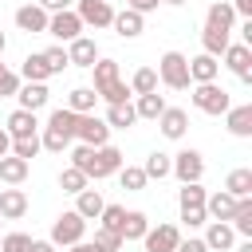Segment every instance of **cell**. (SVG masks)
Here are the masks:
<instances>
[{"label": "cell", "instance_id": "cell-55", "mask_svg": "<svg viewBox=\"0 0 252 252\" xmlns=\"http://www.w3.org/2000/svg\"><path fill=\"white\" fill-rule=\"evenodd\" d=\"M4 51H8V35L0 32V55H4Z\"/></svg>", "mask_w": 252, "mask_h": 252}, {"label": "cell", "instance_id": "cell-46", "mask_svg": "<svg viewBox=\"0 0 252 252\" xmlns=\"http://www.w3.org/2000/svg\"><path fill=\"white\" fill-rule=\"evenodd\" d=\"M98 98H102V102H126V98H130V87L118 79V83H110L106 91H98Z\"/></svg>", "mask_w": 252, "mask_h": 252}, {"label": "cell", "instance_id": "cell-33", "mask_svg": "<svg viewBox=\"0 0 252 252\" xmlns=\"http://www.w3.org/2000/svg\"><path fill=\"white\" fill-rule=\"evenodd\" d=\"M224 189L232 197H252V169L248 165H236L228 177H224Z\"/></svg>", "mask_w": 252, "mask_h": 252}, {"label": "cell", "instance_id": "cell-9", "mask_svg": "<svg viewBox=\"0 0 252 252\" xmlns=\"http://www.w3.org/2000/svg\"><path fill=\"white\" fill-rule=\"evenodd\" d=\"M177 240H181V228H177L173 220H161L158 228L150 224V228H146V236H142L146 252H173V248H177Z\"/></svg>", "mask_w": 252, "mask_h": 252}, {"label": "cell", "instance_id": "cell-35", "mask_svg": "<svg viewBox=\"0 0 252 252\" xmlns=\"http://www.w3.org/2000/svg\"><path fill=\"white\" fill-rule=\"evenodd\" d=\"M126 87H130V94H150V91H158V71L154 67H138Z\"/></svg>", "mask_w": 252, "mask_h": 252}, {"label": "cell", "instance_id": "cell-40", "mask_svg": "<svg viewBox=\"0 0 252 252\" xmlns=\"http://www.w3.org/2000/svg\"><path fill=\"white\" fill-rule=\"evenodd\" d=\"M0 252H32V236L28 232H4L0 236Z\"/></svg>", "mask_w": 252, "mask_h": 252}, {"label": "cell", "instance_id": "cell-52", "mask_svg": "<svg viewBox=\"0 0 252 252\" xmlns=\"http://www.w3.org/2000/svg\"><path fill=\"white\" fill-rule=\"evenodd\" d=\"M32 252H59L51 240H32Z\"/></svg>", "mask_w": 252, "mask_h": 252}, {"label": "cell", "instance_id": "cell-38", "mask_svg": "<svg viewBox=\"0 0 252 252\" xmlns=\"http://www.w3.org/2000/svg\"><path fill=\"white\" fill-rule=\"evenodd\" d=\"M146 177L150 181H161V177H169V154H161V150H154L150 158H146Z\"/></svg>", "mask_w": 252, "mask_h": 252}, {"label": "cell", "instance_id": "cell-24", "mask_svg": "<svg viewBox=\"0 0 252 252\" xmlns=\"http://www.w3.org/2000/svg\"><path fill=\"white\" fill-rule=\"evenodd\" d=\"M232 209H236V197H232L228 189H217V193L205 197V213H209V220H228Z\"/></svg>", "mask_w": 252, "mask_h": 252}, {"label": "cell", "instance_id": "cell-3", "mask_svg": "<svg viewBox=\"0 0 252 252\" xmlns=\"http://www.w3.org/2000/svg\"><path fill=\"white\" fill-rule=\"evenodd\" d=\"M158 83L169 87V91H189V87H193V79H189V55L165 51V55L158 59Z\"/></svg>", "mask_w": 252, "mask_h": 252}, {"label": "cell", "instance_id": "cell-15", "mask_svg": "<svg viewBox=\"0 0 252 252\" xmlns=\"http://www.w3.org/2000/svg\"><path fill=\"white\" fill-rule=\"evenodd\" d=\"M110 28H114V35H118V39H138V35L146 32V16H142V12H134V8H122V12H114Z\"/></svg>", "mask_w": 252, "mask_h": 252}, {"label": "cell", "instance_id": "cell-10", "mask_svg": "<svg viewBox=\"0 0 252 252\" xmlns=\"http://www.w3.org/2000/svg\"><path fill=\"white\" fill-rule=\"evenodd\" d=\"M75 16L83 20V28H110L114 8H110V0H79L75 4Z\"/></svg>", "mask_w": 252, "mask_h": 252}, {"label": "cell", "instance_id": "cell-4", "mask_svg": "<svg viewBox=\"0 0 252 252\" xmlns=\"http://www.w3.org/2000/svg\"><path fill=\"white\" fill-rule=\"evenodd\" d=\"M83 236H87V220H83L75 209H67V213H59V217L51 220V236H47V240H51L55 248H71V244H79Z\"/></svg>", "mask_w": 252, "mask_h": 252}, {"label": "cell", "instance_id": "cell-34", "mask_svg": "<svg viewBox=\"0 0 252 252\" xmlns=\"http://www.w3.org/2000/svg\"><path fill=\"white\" fill-rule=\"evenodd\" d=\"M118 185H122L126 193H142V189L150 185V177H146L142 165H122V169H118Z\"/></svg>", "mask_w": 252, "mask_h": 252}, {"label": "cell", "instance_id": "cell-42", "mask_svg": "<svg viewBox=\"0 0 252 252\" xmlns=\"http://www.w3.org/2000/svg\"><path fill=\"white\" fill-rule=\"evenodd\" d=\"M43 59H47L51 75H63V67H71V59H67V47H63V43H59V47H47V51H43Z\"/></svg>", "mask_w": 252, "mask_h": 252}, {"label": "cell", "instance_id": "cell-12", "mask_svg": "<svg viewBox=\"0 0 252 252\" xmlns=\"http://www.w3.org/2000/svg\"><path fill=\"white\" fill-rule=\"evenodd\" d=\"M158 130H161V138H169V142H181L185 134H189V114L181 110V106H165L158 118Z\"/></svg>", "mask_w": 252, "mask_h": 252}, {"label": "cell", "instance_id": "cell-23", "mask_svg": "<svg viewBox=\"0 0 252 252\" xmlns=\"http://www.w3.org/2000/svg\"><path fill=\"white\" fill-rule=\"evenodd\" d=\"M217 75H220V59H213L205 51L189 59V79L193 83H217Z\"/></svg>", "mask_w": 252, "mask_h": 252}, {"label": "cell", "instance_id": "cell-44", "mask_svg": "<svg viewBox=\"0 0 252 252\" xmlns=\"http://www.w3.org/2000/svg\"><path fill=\"white\" fill-rule=\"evenodd\" d=\"M94 240H98L106 252H122V244H126L122 232H114V228H94Z\"/></svg>", "mask_w": 252, "mask_h": 252}, {"label": "cell", "instance_id": "cell-14", "mask_svg": "<svg viewBox=\"0 0 252 252\" xmlns=\"http://www.w3.org/2000/svg\"><path fill=\"white\" fill-rule=\"evenodd\" d=\"M47 16L51 12H43L39 4H24V8H16V28L28 35H47Z\"/></svg>", "mask_w": 252, "mask_h": 252}, {"label": "cell", "instance_id": "cell-6", "mask_svg": "<svg viewBox=\"0 0 252 252\" xmlns=\"http://www.w3.org/2000/svg\"><path fill=\"white\" fill-rule=\"evenodd\" d=\"M169 177H177L181 185H185V181H201V177H205V154L193 150V146H189V150H177V154L169 158Z\"/></svg>", "mask_w": 252, "mask_h": 252}, {"label": "cell", "instance_id": "cell-21", "mask_svg": "<svg viewBox=\"0 0 252 252\" xmlns=\"http://www.w3.org/2000/svg\"><path fill=\"white\" fill-rule=\"evenodd\" d=\"M28 173H32V161H24V158H16V154H4V158H0V181H4V185H24Z\"/></svg>", "mask_w": 252, "mask_h": 252}, {"label": "cell", "instance_id": "cell-57", "mask_svg": "<svg viewBox=\"0 0 252 252\" xmlns=\"http://www.w3.org/2000/svg\"><path fill=\"white\" fill-rule=\"evenodd\" d=\"M0 224H4V217H0Z\"/></svg>", "mask_w": 252, "mask_h": 252}, {"label": "cell", "instance_id": "cell-11", "mask_svg": "<svg viewBox=\"0 0 252 252\" xmlns=\"http://www.w3.org/2000/svg\"><path fill=\"white\" fill-rule=\"evenodd\" d=\"M220 59H224V67H228L240 83H252V47H248V43H228Z\"/></svg>", "mask_w": 252, "mask_h": 252}, {"label": "cell", "instance_id": "cell-49", "mask_svg": "<svg viewBox=\"0 0 252 252\" xmlns=\"http://www.w3.org/2000/svg\"><path fill=\"white\" fill-rule=\"evenodd\" d=\"M43 12H63V8H71V0H35Z\"/></svg>", "mask_w": 252, "mask_h": 252}, {"label": "cell", "instance_id": "cell-29", "mask_svg": "<svg viewBox=\"0 0 252 252\" xmlns=\"http://www.w3.org/2000/svg\"><path fill=\"white\" fill-rule=\"evenodd\" d=\"M91 71H94V83H91V87H94V94H98V91H106L110 83H118V79H122V75H118V63H114V59H102V55L91 63Z\"/></svg>", "mask_w": 252, "mask_h": 252}, {"label": "cell", "instance_id": "cell-36", "mask_svg": "<svg viewBox=\"0 0 252 252\" xmlns=\"http://www.w3.org/2000/svg\"><path fill=\"white\" fill-rule=\"evenodd\" d=\"M87 185H91V177H87L83 169H75V165H67V169L59 173V189H63V193H71V197H75V193H83Z\"/></svg>", "mask_w": 252, "mask_h": 252}, {"label": "cell", "instance_id": "cell-19", "mask_svg": "<svg viewBox=\"0 0 252 252\" xmlns=\"http://www.w3.org/2000/svg\"><path fill=\"white\" fill-rule=\"evenodd\" d=\"M24 213H28V193L16 189V185L0 189V217H4V220H20Z\"/></svg>", "mask_w": 252, "mask_h": 252}, {"label": "cell", "instance_id": "cell-26", "mask_svg": "<svg viewBox=\"0 0 252 252\" xmlns=\"http://www.w3.org/2000/svg\"><path fill=\"white\" fill-rule=\"evenodd\" d=\"M102 205H106V201H102V193H98V189H91V185H87L83 193H75V213H79L83 220H98Z\"/></svg>", "mask_w": 252, "mask_h": 252}, {"label": "cell", "instance_id": "cell-54", "mask_svg": "<svg viewBox=\"0 0 252 252\" xmlns=\"http://www.w3.org/2000/svg\"><path fill=\"white\" fill-rule=\"evenodd\" d=\"M232 248H236V252H252V236H244V240H240V244H232Z\"/></svg>", "mask_w": 252, "mask_h": 252}, {"label": "cell", "instance_id": "cell-18", "mask_svg": "<svg viewBox=\"0 0 252 252\" xmlns=\"http://www.w3.org/2000/svg\"><path fill=\"white\" fill-rule=\"evenodd\" d=\"M224 126H228L232 138H252V102L228 106V110H224Z\"/></svg>", "mask_w": 252, "mask_h": 252}, {"label": "cell", "instance_id": "cell-28", "mask_svg": "<svg viewBox=\"0 0 252 252\" xmlns=\"http://www.w3.org/2000/svg\"><path fill=\"white\" fill-rule=\"evenodd\" d=\"M146 228H150V217H146L142 209H126V217H122V224H118L122 240H142Z\"/></svg>", "mask_w": 252, "mask_h": 252}, {"label": "cell", "instance_id": "cell-39", "mask_svg": "<svg viewBox=\"0 0 252 252\" xmlns=\"http://www.w3.org/2000/svg\"><path fill=\"white\" fill-rule=\"evenodd\" d=\"M39 150H43V146H39V134H32V138H12V150H8V154H16V158L32 161Z\"/></svg>", "mask_w": 252, "mask_h": 252}, {"label": "cell", "instance_id": "cell-47", "mask_svg": "<svg viewBox=\"0 0 252 252\" xmlns=\"http://www.w3.org/2000/svg\"><path fill=\"white\" fill-rule=\"evenodd\" d=\"M173 252H209V248H205V240H201V236H181Z\"/></svg>", "mask_w": 252, "mask_h": 252}, {"label": "cell", "instance_id": "cell-8", "mask_svg": "<svg viewBox=\"0 0 252 252\" xmlns=\"http://www.w3.org/2000/svg\"><path fill=\"white\" fill-rule=\"evenodd\" d=\"M47 35H55L59 43H71L75 35H83V20L75 16V8L51 12V16H47Z\"/></svg>", "mask_w": 252, "mask_h": 252}, {"label": "cell", "instance_id": "cell-45", "mask_svg": "<svg viewBox=\"0 0 252 252\" xmlns=\"http://www.w3.org/2000/svg\"><path fill=\"white\" fill-rule=\"evenodd\" d=\"M177 213H181L177 220H181L185 228H201V224L209 220V213H205V205H197V209H177Z\"/></svg>", "mask_w": 252, "mask_h": 252}, {"label": "cell", "instance_id": "cell-2", "mask_svg": "<svg viewBox=\"0 0 252 252\" xmlns=\"http://www.w3.org/2000/svg\"><path fill=\"white\" fill-rule=\"evenodd\" d=\"M75 122H79V114H75V110L55 106V110L47 114V122H43L39 146H43V150H51V154H63V150L75 142Z\"/></svg>", "mask_w": 252, "mask_h": 252}, {"label": "cell", "instance_id": "cell-13", "mask_svg": "<svg viewBox=\"0 0 252 252\" xmlns=\"http://www.w3.org/2000/svg\"><path fill=\"white\" fill-rule=\"evenodd\" d=\"M205 248L209 252H232V244H236V232H232V224L228 220H205Z\"/></svg>", "mask_w": 252, "mask_h": 252}, {"label": "cell", "instance_id": "cell-53", "mask_svg": "<svg viewBox=\"0 0 252 252\" xmlns=\"http://www.w3.org/2000/svg\"><path fill=\"white\" fill-rule=\"evenodd\" d=\"M8 150H12V138H8V130H4V126H0V158H4V154H8Z\"/></svg>", "mask_w": 252, "mask_h": 252}, {"label": "cell", "instance_id": "cell-37", "mask_svg": "<svg viewBox=\"0 0 252 252\" xmlns=\"http://www.w3.org/2000/svg\"><path fill=\"white\" fill-rule=\"evenodd\" d=\"M205 189H201V181H185L181 185V193H177V209H197V205H205Z\"/></svg>", "mask_w": 252, "mask_h": 252}, {"label": "cell", "instance_id": "cell-25", "mask_svg": "<svg viewBox=\"0 0 252 252\" xmlns=\"http://www.w3.org/2000/svg\"><path fill=\"white\" fill-rule=\"evenodd\" d=\"M138 122V114H134V102L126 98V102H106V126L110 130H130Z\"/></svg>", "mask_w": 252, "mask_h": 252}, {"label": "cell", "instance_id": "cell-31", "mask_svg": "<svg viewBox=\"0 0 252 252\" xmlns=\"http://www.w3.org/2000/svg\"><path fill=\"white\" fill-rule=\"evenodd\" d=\"M94 106H98L94 87H75V91L67 94V110H75V114H91Z\"/></svg>", "mask_w": 252, "mask_h": 252}, {"label": "cell", "instance_id": "cell-16", "mask_svg": "<svg viewBox=\"0 0 252 252\" xmlns=\"http://www.w3.org/2000/svg\"><path fill=\"white\" fill-rule=\"evenodd\" d=\"M67 47V59H71V67H87L91 71V63L98 59V43L91 39V35H75L71 43H63Z\"/></svg>", "mask_w": 252, "mask_h": 252}, {"label": "cell", "instance_id": "cell-41", "mask_svg": "<svg viewBox=\"0 0 252 252\" xmlns=\"http://www.w3.org/2000/svg\"><path fill=\"white\" fill-rule=\"evenodd\" d=\"M122 217H126V205H102V213H98V228H114V232H118Z\"/></svg>", "mask_w": 252, "mask_h": 252}, {"label": "cell", "instance_id": "cell-20", "mask_svg": "<svg viewBox=\"0 0 252 252\" xmlns=\"http://www.w3.org/2000/svg\"><path fill=\"white\" fill-rule=\"evenodd\" d=\"M16 98H20V106H24V110H35V114H39V110L47 106L51 91H47V83H20Z\"/></svg>", "mask_w": 252, "mask_h": 252}, {"label": "cell", "instance_id": "cell-30", "mask_svg": "<svg viewBox=\"0 0 252 252\" xmlns=\"http://www.w3.org/2000/svg\"><path fill=\"white\" fill-rule=\"evenodd\" d=\"M205 24L232 32V24H236V12H232V4H228V0H213V4H209V12H205Z\"/></svg>", "mask_w": 252, "mask_h": 252}, {"label": "cell", "instance_id": "cell-50", "mask_svg": "<svg viewBox=\"0 0 252 252\" xmlns=\"http://www.w3.org/2000/svg\"><path fill=\"white\" fill-rule=\"evenodd\" d=\"M232 12L244 16V20H252V0H232Z\"/></svg>", "mask_w": 252, "mask_h": 252}, {"label": "cell", "instance_id": "cell-17", "mask_svg": "<svg viewBox=\"0 0 252 252\" xmlns=\"http://www.w3.org/2000/svg\"><path fill=\"white\" fill-rule=\"evenodd\" d=\"M4 130H8V138H32V134H39V118H35V110L16 106L4 122Z\"/></svg>", "mask_w": 252, "mask_h": 252}, {"label": "cell", "instance_id": "cell-5", "mask_svg": "<svg viewBox=\"0 0 252 252\" xmlns=\"http://www.w3.org/2000/svg\"><path fill=\"white\" fill-rule=\"evenodd\" d=\"M193 106L201 110V114H213V118H220L228 106H232V98H228V91L224 87H217V83H193Z\"/></svg>", "mask_w": 252, "mask_h": 252}, {"label": "cell", "instance_id": "cell-43", "mask_svg": "<svg viewBox=\"0 0 252 252\" xmlns=\"http://www.w3.org/2000/svg\"><path fill=\"white\" fill-rule=\"evenodd\" d=\"M16 91H20V71H12V67L0 63V98H12Z\"/></svg>", "mask_w": 252, "mask_h": 252}, {"label": "cell", "instance_id": "cell-32", "mask_svg": "<svg viewBox=\"0 0 252 252\" xmlns=\"http://www.w3.org/2000/svg\"><path fill=\"white\" fill-rule=\"evenodd\" d=\"M134 98H138V102H134V114H138V118H150V122H154V118H158V114L169 106V102H165L158 91H150V94H134Z\"/></svg>", "mask_w": 252, "mask_h": 252}, {"label": "cell", "instance_id": "cell-48", "mask_svg": "<svg viewBox=\"0 0 252 252\" xmlns=\"http://www.w3.org/2000/svg\"><path fill=\"white\" fill-rule=\"evenodd\" d=\"M158 4H161V0H126V8H134V12H142V16H146V12H158Z\"/></svg>", "mask_w": 252, "mask_h": 252}, {"label": "cell", "instance_id": "cell-27", "mask_svg": "<svg viewBox=\"0 0 252 252\" xmlns=\"http://www.w3.org/2000/svg\"><path fill=\"white\" fill-rule=\"evenodd\" d=\"M20 79H24V83H47V79H51V67H47V59H43V51H32V55L24 59Z\"/></svg>", "mask_w": 252, "mask_h": 252}, {"label": "cell", "instance_id": "cell-51", "mask_svg": "<svg viewBox=\"0 0 252 252\" xmlns=\"http://www.w3.org/2000/svg\"><path fill=\"white\" fill-rule=\"evenodd\" d=\"M75 248H79V252H106V248H102V244H98V240H79V244H75Z\"/></svg>", "mask_w": 252, "mask_h": 252}, {"label": "cell", "instance_id": "cell-22", "mask_svg": "<svg viewBox=\"0 0 252 252\" xmlns=\"http://www.w3.org/2000/svg\"><path fill=\"white\" fill-rule=\"evenodd\" d=\"M228 43H232V35H228L224 28H213V24H205V28H201V51H205V55L220 59Z\"/></svg>", "mask_w": 252, "mask_h": 252}, {"label": "cell", "instance_id": "cell-56", "mask_svg": "<svg viewBox=\"0 0 252 252\" xmlns=\"http://www.w3.org/2000/svg\"><path fill=\"white\" fill-rule=\"evenodd\" d=\"M161 4H173V8H177V4H189V0H161Z\"/></svg>", "mask_w": 252, "mask_h": 252}, {"label": "cell", "instance_id": "cell-7", "mask_svg": "<svg viewBox=\"0 0 252 252\" xmlns=\"http://www.w3.org/2000/svg\"><path fill=\"white\" fill-rule=\"evenodd\" d=\"M75 138H79L83 146H106V142H110V126H106V118H98V114L91 110V114H79Z\"/></svg>", "mask_w": 252, "mask_h": 252}, {"label": "cell", "instance_id": "cell-1", "mask_svg": "<svg viewBox=\"0 0 252 252\" xmlns=\"http://www.w3.org/2000/svg\"><path fill=\"white\" fill-rule=\"evenodd\" d=\"M71 165L75 169H83L91 181H102V177H110V173H118L122 165H126V158H122V150L118 146H75L71 150Z\"/></svg>", "mask_w": 252, "mask_h": 252}]
</instances>
